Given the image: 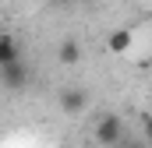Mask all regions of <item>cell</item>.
I'll use <instances>...</instances> for the list:
<instances>
[{
  "instance_id": "4",
  "label": "cell",
  "mask_w": 152,
  "mask_h": 148,
  "mask_svg": "<svg viewBox=\"0 0 152 148\" xmlns=\"http://www.w3.org/2000/svg\"><path fill=\"white\" fill-rule=\"evenodd\" d=\"M18 60V39L14 36H0V67Z\"/></svg>"
},
{
  "instance_id": "6",
  "label": "cell",
  "mask_w": 152,
  "mask_h": 148,
  "mask_svg": "<svg viewBox=\"0 0 152 148\" xmlns=\"http://www.w3.org/2000/svg\"><path fill=\"white\" fill-rule=\"evenodd\" d=\"M127 46H131V32H127V28H117L113 36H110V49H113V53H124Z\"/></svg>"
},
{
  "instance_id": "7",
  "label": "cell",
  "mask_w": 152,
  "mask_h": 148,
  "mask_svg": "<svg viewBox=\"0 0 152 148\" xmlns=\"http://www.w3.org/2000/svg\"><path fill=\"white\" fill-rule=\"evenodd\" d=\"M142 131H145V141H152V113L145 116V123H142Z\"/></svg>"
},
{
  "instance_id": "10",
  "label": "cell",
  "mask_w": 152,
  "mask_h": 148,
  "mask_svg": "<svg viewBox=\"0 0 152 148\" xmlns=\"http://www.w3.org/2000/svg\"><path fill=\"white\" fill-rule=\"evenodd\" d=\"M149 18H152V14H149Z\"/></svg>"
},
{
  "instance_id": "9",
  "label": "cell",
  "mask_w": 152,
  "mask_h": 148,
  "mask_svg": "<svg viewBox=\"0 0 152 148\" xmlns=\"http://www.w3.org/2000/svg\"><path fill=\"white\" fill-rule=\"evenodd\" d=\"M60 4H71V0H60Z\"/></svg>"
},
{
  "instance_id": "1",
  "label": "cell",
  "mask_w": 152,
  "mask_h": 148,
  "mask_svg": "<svg viewBox=\"0 0 152 148\" xmlns=\"http://www.w3.org/2000/svg\"><path fill=\"white\" fill-rule=\"evenodd\" d=\"M96 141L103 148L124 145V120H120L117 113H103V116L96 120Z\"/></svg>"
},
{
  "instance_id": "3",
  "label": "cell",
  "mask_w": 152,
  "mask_h": 148,
  "mask_svg": "<svg viewBox=\"0 0 152 148\" xmlns=\"http://www.w3.org/2000/svg\"><path fill=\"white\" fill-rule=\"evenodd\" d=\"M88 106V92L85 88H64L60 92V110L64 113H81Z\"/></svg>"
},
{
  "instance_id": "5",
  "label": "cell",
  "mask_w": 152,
  "mask_h": 148,
  "mask_svg": "<svg viewBox=\"0 0 152 148\" xmlns=\"http://www.w3.org/2000/svg\"><path fill=\"white\" fill-rule=\"evenodd\" d=\"M57 60H60V64H67V67L81 60V49H78V42H75V39H64V42H60V49H57Z\"/></svg>"
},
{
  "instance_id": "8",
  "label": "cell",
  "mask_w": 152,
  "mask_h": 148,
  "mask_svg": "<svg viewBox=\"0 0 152 148\" xmlns=\"http://www.w3.org/2000/svg\"><path fill=\"white\" fill-rule=\"evenodd\" d=\"M117 148H145V141H124V145H117Z\"/></svg>"
},
{
  "instance_id": "2",
  "label": "cell",
  "mask_w": 152,
  "mask_h": 148,
  "mask_svg": "<svg viewBox=\"0 0 152 148\" xmlns=\"http://www.w3.org/2000/svg\"><path fill=\"white\" fill-rule=\"evenodd\" d=\"M0 78H4V88H25L28 85V67L21 60H14V64L0 67Z\"/></svg>"
}]
</instances>
